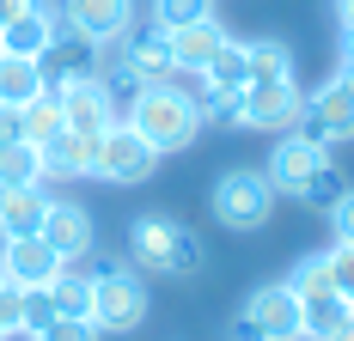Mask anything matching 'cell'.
Returning <instances> with one entry per match:
<instances>
[{
  "instance_id": "1",
  "label": "cell",
  "mask_w": 354,
  "mask_h": 341,
  "mask_svg": "<svg viewBox=\"0 0 354 341\" xmlns=\"http://www.w3.org/2000/svg\"><path fill=\"white\" fill-rule=\"evenodd\" d=\"M122 122H129V128H135V135H141L159 159L189 153V146L202 140V128H208V116L196 110V98H189L177 79H147V86H129Z\"/></svg>"
},
{
  "instance_id": "2",
  "label": "cell",
  "mask_w": 354,
  "mask_h": 341,
  "mask_svg": "<svg viewBox=\"0 0 354 341\" xmlns=\"http://www.w3.org/2000/svg\"><path fill=\"white\" fill-rule=\"evenodd\" d=\"M129 262L159 280H196L208 269V244L171 213H135L129 220Z\"/></svg>"
},
{
  "instance_id": "3",
  "label": "cell",
  "mask_w": 354,
  "mask_h": 341,
  "mask_svg": "<svg viewBox=\"0 0 354 341\" xmlns=\"http://www.w3.org/2000/svg\"><path fill=\"white\" fill-rule=\"evenodd\" d=\"M147 311H153V293H147V274L122 256H104V262H92V323L104 329V335H135L147 323Z\"/></svg>"
},
{
  "instance_id": "4",
  "label": "cell",
  "mask_w": 354,
  "mask_h": 341,
  "mask_svg": "<svg viewBox=\"0 0 354 341\" xmlns=\"http://www.w3.org/2000/svg\"><path fill=\"white\" fill-rule=\"evenodd\" d=\"M275 202H281L275 183H269L263 170H250V165L220 170L214 189H208V207H214V220H220L226 232H263L269 213H275Z\"/></svg>"
},
{
  "instance_id": "5",
  "label": "cell",
  "mask_w": 354,
  "mask_h": 341,
  "mask_svg": "<svg viewBox=\"0 0 354 341\" xmlns=\"http://www.w3.org/2000/svg\"><path fill=\"white\" fill-rule=\"evenodd\" d=\"M226 122H239L245 135H287L306 122V92H299V79H250L232 98Z\"/></svg>"
},
{
  "instance_id": "6",
  "label": "cell",
  "mask_w": 354,
  "mask_h": 341,
  "mask_svg": "<svg viewBox=\"0 0 354 341\" xmlns=\"http://www.w3.org/2000/svg\"><path fill=\"white\" fill-rule=\"evenodd\" d=\"M232 341H306L299 293H293L287 280H269V286H257V293H250L245 305H239Z\"/></svg>"
},
{
  "instance_id": "7",
  "label": "cell",
  "mask_w": 354,
  "mask_h": 341,
  "mask_svg": "<svg viewBox=\"0 0 354 341\" xmlns=\"http://www.w3.org/2000/svg\"><path fill=\"white\" fill-rule=\"evenodd\" d=\"M336 165V146L318 135H306V128H287V135H275V146H269V165H263V177L275 183V195H306L312 183H318V170Z\"/></svg>"
},
{
  "instance_id": "8",
  "label": "cell",
  "mask_w": 354,
  "mask_h": 341,
  "mask_svg": "<svg viewBox=\"0 0 354 341\" xmlns=\"http://www.w3.org/2000/svg\"><path fill=\"white\" fill-rule=\"evenodd\" d=\"M49 92H55V104H62V128H80V135H104L110 122L122 116V104H116V86H110L98 68L68 73V79H55Z\"/></svg>"
},
{
  "instance_id": "9",
  "label": "cell",
  "mask_w": 354,
  "mask_h": 341,
  "mask_svg": "<svg viewBox=\"0 0 354 341\" xmlns=\"http://www.w3.org/2000/svg\"><path fill=\"white\" fill-rule=\"evenodd\" d=\"M159 170V153L147 146L122 116L110 122L104 135H98V165H92V177H104V183H122V189H135V183H147Z\"/></svg>"
},
{
  "instance_id": "10",
  "label": "cell",
  "mask_w": 354,
  "mask_h": 341,
  "mask_svg": "<svg viewBox=\"0 0 354 341\" xmlns=\"http://www.w3.org/2000/svg\"><path fill=\"white\" fill-rule=\"evenodd\" d=\"M299 128L330 140V146L354 140V68H336L318 92H306V122Z\"/></svg>"
},
{
  "instance_id": "11",
  "label": "cell",
  "mask_w": 354,
  "mask_h": 341,
  "mask_svg": "<svg viewBox=\"0 0 354 341\" xmlns=\"http://www.w3.org/2000/svg\"><path fill=\"white\" fill-rule=\"evenodd\" d=\"M43 244L62 256V262H86L92 250H98V220H92V207L68 202V195H49V213H43Z\"/></svg>"
},
{
  "instance_id": "12",
  "label": "cell",
  "mask_w": 354,
  "mask_h": 341,
  "mask_svg": "<svg viewBox=\"0 0 354 341\" xmlns=\"http://www.w3.org/2000/svg\"><path fill=\"white\" fill-rule=\"evenodd\" d=\"M55 31H62V6H55V0H31L25 12H12V19L0 25V49H6V55L43 61L49 43H55Z\"/></svg>"
},
{
  "instance_id": "13",
  "label": "cell",
  "mask_w": 354,
  "mask_h": 341,
  "mask_svg": "<svg viewBox=\"0 0 354 341\" xmlns=\"http://www.w3.org/2000/svg\"><path fill=\"white\" fill-rule=\"evenodd\" d=\"M0 274L12 286H49L62 274V256L43 244V232H25V238H0Z\"/></svg>"
},
{
  "instance_id": "14",
  "label": "cell",
  "mask_w": 354,
  "mask_h": 341,
  "mask_svg": "<svg viewBox=\"0 0 354 341\" xmlns=\"http://www.w3.org/2000/svg\"><path fill=\"white\" fill-rule=\"evenodd\" d=\"M55 6H62V25L86 43H110L135 25V0H55Z\"/></svg>"
},
{
  "instance_id": "15",
  "label": "cell",
  "mask_w": 354,
  "mask_h": 341,
  "mask_svg": "<svg viewBox=\"0 0 354 341\" xmlns=\"http://www.w3.org/2000/svg\"><path fill=\"white\" fill-rule=\"evenodd\" d=\"M37 153H43V183H73V177H92V165H98V135L62 128L55 140H43Z\"/></svg>"
},
{
  "instance_id": "16",
  "label": "cell",
  "mask_w": 354,
  "mask_h": 341,
  "mask_svg": "<svg viewBox=\"0 0 354 341\" xmlns=\"http://www.w3.org/2000/svg\"><path fill=\"white\" fill-rule=\"evenodd\" d=\"M165 37H171V61H177V68H183V73H202L214 55H220V43H226L232 31L208 12V19H196V25H183V31H165Z\"/></svg>"
},
{
  "instance_id": "17",
  "label": "cell",
  "mask_w": 354,
  "mask_h": 341,
  "mask_svg": "<svg viewBox=\"0 0 354 341\" xmlns=\"http://www.w3.org/2000/svg\"><path fill=\"white\" fill-rule=\"evenodd\" d=\"M43 213H49V189H43V183H12V189H0V238L37 232Z\"/></svg>"
},
{
  "instance_id": "18",
  "label": "cell",
  "mask_w": 354,
  "mask_h": 341,
  "mask_svg": "<svg viewBox=\"0 0 354 341\" xmlns=\"http://www.w3.org/2000/svg\"><path fill=\"white\" fill-rule=\"evenodd\" d=\"M202 79H208V92L220 104H226V110H232V98H239V92H245L250 86V61H245V37H226V43H220V55H214L208 68H202Z\"/></svg>"
},
{
  "instance_id": "19",
  "label": "cell",
  "mask_w": 354,
  "mask_h": 341,
  "mask_svg": "<svg viewBox=\"0 0 354 341\" xmlns=\"http://www.w3.org/2000/svg\"><path fill=\"white\" fill-rule=\"evenodd\" d=\"M49 92V73H43V61H31V55H6L0 49V104H31Z\"/></svg>"
},
{
  "instance_id": "20",
  "label": "cell",
  "mask_w": 354,
  "mask_h": 341,
  "mask_svg": "<svg viewBox=\"0 0 354 341\" xmlns=\"http://www.w3.org/2000/svg\"><path fill=\"white\" fill-rule=\"evenodd\" d=\"M49 299H55V317H92V269L62 262V274L49 280Z\"/></svg>"
},
{
  "instance_id": "21",
  "label": "cell",
  "mask_w": 354,
  "mask_h": 341,
  "mask_svg": "<svg viewBox=\"0 0 354 341\" xmlns=\"http://www.w3.org/2000/svg\"><path fill=\"white\" fill-rule=\"evenodd\" d=\"M348 299L342 293H318V299H299V317H306V341H330L342 323H348Z\"/></svg>"
},
{
  "instance_id": "22",
  "label": "cell",
  "mask_w": 354,
  "mask_h": 341,
  "mask_svg": "<svg viewBox=\"0 0 354 341\" xmlns=\"http://www.w3.org/2000/svg\"><path fill=\"white\" fill-rule=\"evenodd\" d=\"M245 61H250V79H293V43H281V37H250Z\"/></svg>"
},
{
  "instance_id": "23",
  "label": "cell",
  "mask_w": 354,
  "mask_h": 341,
  "mask_svg": "<svg viewBox=\"0 0 354 341\" xmlns=\"http://www.w3.org/2000/svg\"><path fill=\"white\" fill-rule=\"evenodd\" d=\"M12 183H43V153L31 140H6L0 146V189H12Z\"/></svg>"
},
{
  "instance_id": "24",
  "label": "cell",
  "mask_w": 354,
  "mask_h": 341,
  "mask_svg": "<svg viewBox=\"0 0 354 341\" xmlns=\"http://www.w3.org/2000/svg\"><path fill=\"white\" fill-rule=\"evenodd\" d=\"M19 128H25V140H31V146H43V140L62 135V104H55V92L19 104Z\"/></svg>"
},
{
  "instance_id": "25",
  "label": "cell",
  "mask_w": 354,
  "mask_h": 341,
  "mask_svg": "<svg viewBox=\"0 0 354 341\" xmlns=\"http://www.w3.org/2000/svg\"><path fill=\"white\" fill-rule=\"evenodd\" d=\"M287 286H293L299 299H318V293H336V286H330V250H312V256H299V262L287 269Z\"/></svg>"
},
{
  "instance_id": "26",
  "label": "cell",
  "mask_w": 354,
  "mask_h": 341,
  "mask_svg": "<svg viewBox=\"0 0 354 341\" xmlns=\"http://www.w3.org/2000/svg\"><path fill=\"white\" fill-rule=\"evenodd\" d=\"M214 0H153V25L159 31H183V25H196V19H208Z\"/></svg>"
},
{
  "instance_id": "27",
  "label": "cell",
  "mask_w": 354,
  "mask_h": 341,
  "mask_svg": "<svg viewBox=\"0 0 354 341\" xmlns=\"http://www.w3.org/2000/svg\"><path fill=\"white\" fill-rule=\"evenodd\" d=\"M55 317V299H49V286H25V299H19V335L31 341L43 323Z\"/></svg>"
},
{
  "instance_id": "28",
  "label": "cell",
  "mask_w": 354,
  "mask_h": 341,
  "mask_svg": "<svg viewBox=\"0 0 354 341\" xmlns=\"http://www.w3.org/2000/svg\"><path fill=\"white\" fill-rule=\"evenodd\" d=\"M31 341H104V329H98L92 317H49Z\"/></svg>"
},
{
  "instance_id": "29",
  "label": "cell",
  "mask_w": 354,
  "mask_h": 341,
  "mask_svg": "<svg viewBox=\"0 0 354 341\" xmlns=\"http://www.w3.org/2000/svg\"><path fill=\"white\" fill-rule=\"evenodd\" d=\"M330 286L354 305V244H330Z\"/></svg>"
},
{
  "instance_id": "30",
  "label": "cell",
  "mask_w": 354,
  "mask_h": 341,
  "mask_svg": "<svg viewBox=\"0 0 354 341\" xmlns=\"http://www.w3.org/2000/svg\"><path fill=\"white\" fill-rule=\"evenodd\" d=\"M324 213H330V238H336V244H354V183L324 207Z\"/></svg>"
},
{
  "instance_id": "31",
  "label": "cell",
  "mask_w": 354,
  "mask_h": 341,
  "mask_svg": "<svg viewBox=\"0 0 354 341\" xmlns=\"http://www.w3.org/2000/svg\"><path fill=\"white\" fill-rule=\"evenodd\" d=\"M342 189H348V183H342V170H336V165H324V170H318V183H312V189H306L299 202H306V207H318V213H324V207L336 202Z\"/></svg>"
},
{
  "instance_id": "32",
  "label": "cell",
  "mask_w": 354,
  "mask_h": 341,
  "mask_svg": "<svg viewBox=\"0 0 354 341\" xmlns=\"http://www.w3.org/2000/svg\"><path fill=\"white\" fill-rule=\"evenodd\" d=\"M6 140H25V128H19V110L12 104H0V146Z\"/></svg>"
},
{
  "instance_id": "33",
  "label": "cell",
  "mask_w": 354,
  "mask_h": 341,
  "mask_svg": "<svg viewBox=\"0 0 354 341\" xmlns=\"http://www.w3.org/2000/svg\"><path fill=\"white\" fill-rule=\"evenodd\" d=\"M336 25H342V31H354V0H336Z\"/></svg>"
},
{
  "instance_id": "34",
  "label": "cell",
  "mask_w": 354,
  "mask_h": 341,
  "mask_svg": "<svg viewBox=\"0 0 354 341\" xmlns=\"http://www.w3.org/2000/svg\"><path fill=\"white\" fill-rule=\"evenodd\" d=\"M25 6H31V0H0V25H6L12 12H25Z\"/></svg>"
},
{
  "instance_id": "35",
  "label": "cell",
  "mask_w": 354,
  "mask_h": 341,
  "mask_svg": "<svg viewBox=\"0 0 354 341\" xmlns=\"http://www.w3.org/2000/svg\"><path fill=\"white\" fill-rule=\"evenodd\" d=\"M330 341H354V311H348V323H342V329H336Z\"/></svg>"
},
{
  "instance_id": "36",
  "label": "cell",
  "mask_w": 354,
  "mask_h": 341,
  "mask_svg": "<svg viewBox=\"0 0 354 341\" xmlns=\"http://www.w3.org/2000/svg\"><path fill=\"white\" fill-rule=\"evenodd\" d=\"M342 68H354V31H348V43H342Z\"/></svg>"
},
{
  "instance_id": "37",
  "label": "cell",
  "mask_w": 354,
  "mask_h": 341,
  "mask_svg": "<svg viewBox=\"0 0 354 341\" xmlns=\"http://www.w3.org/2000/svg\"><path fill=\"white\" fill-rule=\"evenodd\" d=\"M0 341H12V329H6V323H0Z\"/></svg>"
},
{
  "instance_id": "38",
  "label": "cell",
  "mask_w": 354,
  "mask_h": 341,
  "mask_svg": "<svg viewBox=\"0 0 354 341\" xmlns=\"http://www.w3.org/2000/svg\"><path fill=\"white\" fill-rule=\"evenodd\" d=\"M0 286H6V274H0Z\"/></svg>"
}]
</instances>
